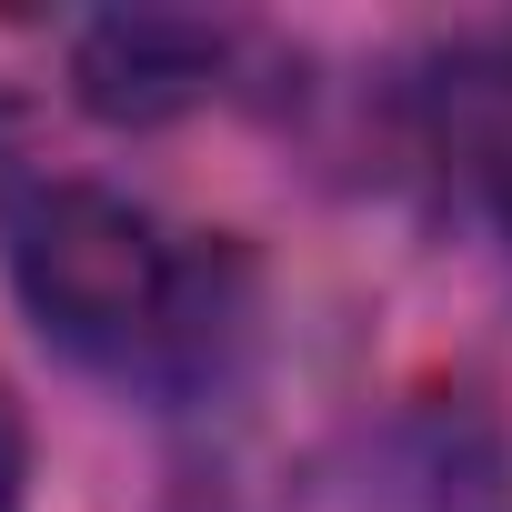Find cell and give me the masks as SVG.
<instances>
[{"mask_svg":"<svg viewBox=\"0 0 512 512\" xmlns=\"http://www.w3.org/2000/svg\"><path fill=\"white\" fill-rule=\"evenodd\" d=\"M11 282L31 322L101 372L171 382L211 352V251L121 191H31L11 221Z\"/></svg>","mask_w":512,"mask_h":512,"instance_id":"6da1fadb","label":"cell"},{"mask_svg":"<svg viewBox=\"0 0 512 512\" xmlns=\"http://www.w3.org/2000/svg\"><path fill=\"white\" fill-rule=\"evenodd\" d=\"M0 151H11V111H0Z\"/></svg>","mask_w":512,"mask_h":512,"instance_id":"277c9868","label":"cell"},{"mask_svg":"<svg viewBox=\"0 0 512 512\" xmlns=\"http://www.w3.org/2000/svg\"><path fill=\"white\" fill-rule=\"evenodd\" d=\"M21 472H31V432H21V402L0 392V512H21Z\"/></svg>","mask_w":512,"mask_h":512,"instance_id":"3957f363","label":"cell"},{"mask_svg":"<svg viewBox=\"0 0 512 512\" xmlns=\"http://www.w3.org/2000/svg\"><path fill=\"white\" fill-rule=\"evenodd\" d=\"M221 61H231V31L211 21H181V11H111L81 31L71 51V81H81V111L101 121H171L191 101L221 91Z\"/></svg>","mask_w":512,"mask_h":512,"instance_id":"7a4b0ae2","label":"cell"}]
</instances>
